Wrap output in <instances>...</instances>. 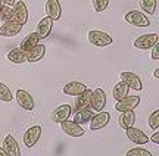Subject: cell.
I'll return each instance as SVG.
<instances>
[{"mask_svg":"<svg viewBox=\"0 0 159 156\" xmlns=\"http://www.w3.org/2000/svg\"><path fill=\"white\" fill-rule=\"evenodd\" d=\"M87 37H89V41L91 44L97 47H105L114 43V38L109 34H106L105 31H100V29H91V31H89Z\"/></svg>","mask_w":159,"mask_h":156,"instance_id":"1","label":"cell"},{"mask_svg":"<svg viewBox=\"0 0 159 156\" xmlns=\"http://www.w3.org/2000/svg\"><path fill=\"white\" fill-rule=\"evenodd\" d=\"M125 21L131 25H134V27H149L150 25V19H149L143 12H139V11H131L128 12L127 15H125Z\"/></svg>","mask_w":159,"mask_h":156,"instance_id":"2","label":"cell"},{"mask_svg":"<svg viewBox=\"0 0 159 156\" xmlns=\"http://www.w3.org/2000/svg\"><path fill=\"white\" fill-rule=\"evenodd\" d=\"M41 133H43V130L40 125H33V127H30L25 134H24V145L27 146L28 149L31 147H34L37 143H39L40 137H41Z\"/></svg>","mask_w":159,"mask_h":156,"instance_id":"3","label":"cell"},{"mask_svg":"<svg viewBox=\"0 0 159 156\" xmlns=\"http://www.w3.org/2000/svg\"><path fill=\"white\" fill-rule=\"evenodd\" d=\"M12 9H13V21H16L21 25H25L28 22V9H27L25 2H22V0L15 2Z\"/></svg>","mask_w":159,"mask_h":156,"instance_id":"4","label":"cell"},{"mask_svg":"<svg viewBox=\"0 0 159 156\" xmlns=\"http://www.w3.org/2000/svg\"><path fill=\"white\" fill-rule=\"evenodd\" d=\"M140 103V97L139 96H125L121 100L116 102L115 105V109L119 110V112H125V110H134Z\"/></svg>","mask_w":159,"mask_h":156,"instance_id":"5","label":"cell"},{"mask_svg":"<svg viewBox=\"0 0 159 156\" xmlns=\"http://www.w3.org/2000/svg\"><path fill=\"white\" fill-rule=\"evenodd\" d=\"M106 105V93L102 88H96L91 91V99H90V108L93 110H103Z\"/></svg>","mask_w":159,"mask_h":156,"instance_id":"6","label":"cell"},{"mask_svg":"<svg viewBox=\"0 0 159 156\" xmlns=\"http://www.w3.org/2000/svg\"><path fill=\"white\" fill-rule=\"evenodd\" d=\"M16 103L19 105V108H22L24 110H28V112L34 110V106H35L33 96L28 91L21 90V88L16 91Z\"/></svg>","mask_w":159,"mask_h":156,"instance_id":"7","label":"cell"},{"mask_svg":"<svg viewBox=\"0 0 159 156\" xmlns=\"http://www.w3.org/2000/svg\"><path fill=\"white\" fill-rule=\"evenodd\" d=\"M158 41H159L158 34H143L134 40V47L140 49V50H149Z\"/></svg>","mask_w":159,"mask_h":156,"instance_id":"8","label":"cell"},{"mask_svg":"<svg viewBox=\"0 0 159 156\" xmlns=\"http://www.w3.org/2000/svg\"><path fill=\"white\" fill-rule=\"evenodd\" d=\"M121 81H124L127 86L133 88V90H136V91H142L143 90V82L140 80V77L134 74V72H121Z\"/></svg>","mask_w":159,"mask_h":156,"instance_id":"9","label":"cell"},{"mask_svg":"<svg viewBox=\"0 0 159 156\" xmlns=\"http://www.w3.org/2000/svg\"><path fill=\"white\" fill-rule=\"evenodd\" d=\"M61 127H62L63 133L71 136V137H83V136H84V130H83V127H81L80 124H77L75 121L65 119V121L61 122Z\"/></svg>","mask_w":159,"mask_h":156,"instance_id":"10","label":"cell"},{"mask_svg":"<svg viewBox=\"0 0 159 156\" xmlns=\"http://www.w3.org/2000/svg\"><path fill=\"white\" fill-rule=\"evenodd\" d=\"M3 150L7 156H21V149H19V145H18V141L15 140V137L12 136V134H7L3 140Z\"/></svg>","mask_w":159,"mask_h":156,"instance_id":"11","label":"cell"},{"mask_svg":"<svg viewBox=\"0 0 159 156\" xmlns=\"http://www.w3.org/2000/svg\"><path fill=\"white\" fill-rule=\"evenodd\" d=\"M52 29H53V19L49 16H44L39 24H37V28H35V34L39 35L40 40H44L50 35Z\"/></svg>","mask_w":159,"mask_h":156,"instance_id":"12","label":"cell"},{"mask_svg":"<svg viewBox=\"0 0 159 156\" xmlns=\"http://www.w3.org/2000/svg\"><path fill=\"white\" fill-rule=\"evenodd\" d=\"M125 134H127L128 140H131L133 143H136L139 146H143V145H146V143H149V137L143 133L142 130H139V128H134V127L125 128Z\"/></svg>","mask_w":159,"mask_h":156,"instance_id":"13","label":"cell"},{"mask_svg":"<svg viewBox=\"0 0 159 156\" xmlns=\"http://www.w3.org/2000/svg\"><path fill=\"white\" fill-rule=\"evenodd\" d=\"M109 119H111V115H109L108 112H103V110L97 112L90 119V130L91 131L102 130L103 127H106V124L109 122Z\"/></svg>","mask_w":159,"mask_h":156,"instance_id":"14","label":"cell"},{"mask_svg":"<svg viewBox=\"0 0 159 156\" xmlns=\"http://www.w3.org/2000/svg\"><path fill=\"white\" fill-rule=\"evenodd\" d=\"M22 25L18 24L16 21H9V22H3V25L0 27V35L2 37H15L16 34L21 33Z\"/></svg>","mask_w":159,"mask_h":156,"instance_id":"15","label":"cell"},{"mask_svg":"<svg viewBox=\"0 0 159 156\" xmlns=\"http://www.w3.org/2000/svg\"><path fill=\"white\" fill-rule=\"evenodd\" d=\"M46 13L47 16L52 18L53 21H57L62 16V6L59 0H47L46 3Z\"/></svg>","mask_w":159,"mask_h":156,"instance_id":"16","label":"cell"},{"mask_svg":"<svg viewBox=\"0 0 159 156\" xmlns=\"http://www.w3.org/2000/svg\"><path fill=\"white\" fill-rule=\"evenodd\" d=\"M46 55V46L44 44H37L35 47H33L28 53H27V62L30 64H34V62H39L41 59L44 58Z\"/></svg>","mask_w":159,"mask_h":156,"instance_id":"17","label":"cell"},{"mask_svg":"<svg viewBox=\"0 0 159 156\" xmlns=\"http://www.w3.org/2000/svg\"><path fill=\"white\" fill-rule=\"evenodd\" d=\"M85 88L87 87L83 82H80V81H71V82L63 86V93L68 94V96H78V94H81V93L84 91Z\"/></svg>","mask_w":159,"mask_h":156,"instance_id":"18","label":"cell"},{"mask_svg":"<svg viewBox=\"0 0 159 156\" xmlns=\"http://www.w3.org/2000/svg\"><path fill=\"white\" fill-rule=\"evenodd\" d=\"M71 114H72V108H71L69 105H62V106H59L57 109H55L52 118H53L55 122H62V121H65V119H68L69 116H71Z\"/></svg>","mask_w":159,"mask_h":156,"instance_id":"19","label":"cell"},{"mask_svg":"<svg viewBox=\"0 0 159 156\" xmlns=\"http://www.w3.org/2000/svg\"><path fill=\"white\" fill-rule=\"evenodd\" d=\"M75 109L80 110V109H84V108H89L90 106V99H91V90L87 87L84 91L75 96Z\"/></svg>","mask_w":159,"mask_h":156,"instance_id":"20","label":"cell"},{"mask_svg":"<svg viewBox=\"0 0 159 156\" xmlns=\"http://www.w3.org/2000/svg\"><path fill=\"white\" fill-rule=\"evenodd\" d=\"M39 41H40L39 35L35 34V33H31V34H28L22 41H21V46H19V49H21L22 52L28 53L33 47H35L37 44H39Z\"/></svg>","mask_w":159,"mask_h":156,"instance_id":"21","label":"cell"},{"mask_svg":"<svg viewBox=\"0 0 159 156\" xmlns=\"http://www.w3.org/2000/svg\"><path fill=\"white\" fill-rule=\"evenodd\" d=\"M136 122V114L134 110H125V112H121V116H119V127L121 128H128L133 127Z\"/></svg>","mask_w":159,"mask_h":156,"instance_id":"22","label":"cell"},{"mask_svg":"<svg viewBox=\"0 0 159 156\" xmlns=\"http://www.w3.org/2000/svg\"><path fill=\"white\" fill-rule=\"evenodd\" d=\"M93 115H94V110L89 106V108H84V109H80L78 112L75 114L74 121L81 125V124H85V122H90V119L93 118Z\"/></svg>","mask_w":159,"mask_h":156,"instance_id":"23","label":"cell"},{"mask_svg":"<svg viewBox=\"0 0 159 156\" xmlns=\"http://www.w3.org/2000/svg\"><path fill=\"white\" fill-rule=\"evenodd\" d=\"M7 59L12 64H24V62H27V53L22 52L19 47H16L7 53Z\"/></svg>","mask_w":159,"mask_h":156,"instance_id":"24","label":"cell"},{"mask_svg":"<svg viewBox=\"0 0 159 156\" xmlns=\"http://www.w3.org/2000/svg\"><path fill=\"white\" fill-rule=\"evenodd\" d=\"M128 90H130V87L127 86L124 81H119L118 84L114 87V99L116 102L121 100L122 97H125V96L128 94Z\"/></svg>","mask_w":159,"mask_h":156,"instance_id":"25","label":"cell"},{"mask_svg":"<svg viewBox=\"0 0 159 156\" xmlns=\"http://www.w3.org/2000/svg\"><path fill=\"white\" fill-rule=\"evenodd\" d=\"M140 7L146 15H153L156 9V0H140Z\"/></svg>","mask_w":159,"mask_h":156,"instance_id":"26","label":"cell"},{"mask_svg":"<svg viewBox=\"0 0 159 156\" xmlns=\"http://www.w3.org/2000/svg\"><path fill=\"white\" fill-rule=\"evenodd\" d=\"M0 100L5 102V103H11L12 100H13L11 88L6 86V84H3V82H0Z\"/></svg>","mask_w":159,"mask_h":156,"instance_id":"27","label":"cell"},{"mask_svg":"<svg viewBox=\"0 0 159 156\" xmlns=\"http://www.w3.org/2000/svg\"><path fill=\"white\" fill-rule=\"evenodd\" d=\"M0 19L3 22L13 21V9H12V6H7V5L3 6V9L0 11Z\"/></svg>","mask_w":159,"mask_h":156,"instance_id":"28","label":"cell"},{"mask_svg":"<svg viewBox=\"0 0 159 156\" xmlns=\"http://www.w3.org/2000/svg\"><path fill=\"white\" fill-rule=\"evenodd\" d=\"M125 156H152V153L143 147H133L125 152Z\"/></svg>","mask_w":159,"mask_h":156,"instance_id":"29","label":"cell"},{"mask_svg":"<svg viewBox=\"0 0 159 156\" xmlns=\"http://www.w3.org/2000/svg\"><path fill=\"white\" fill-rule=\"evenodd\" d=\"M149 127L152 130H159V110H153L150 115H149Z\"/></svg>","mask_w":159,"mask_h":156,"instance_id":"30","label":"cell"},{"mask_svg":"<svg viewBox=\"0 0 159 156\" xmlns=\"http://www.w3.org/2000/svg\"><path fill=\"white\" fill-rule=\"evenodd\" d=\"M109 5V0H93V6L96 12H103Z\"/></svg>","mask_w":159,"mask_h":156,"instance_id":"31","label":"cell"},{"mask_svg":"<svg viewBox=\"0 0 159 156\" xmlns=\"http://www.w3.org/2000/svg\"><path fill=\"white\" fill-rule=\"evenodd\" d=\"M150 49H152V59L153 60H159V41L155 43Z\"/></svg>","mask_w":159,"mask_h":156,"instance_id":"32","label":"cell"},{"mask_svg":"<svg viewBox=\"0 0 159 156\" xmlns=\"http://www.w3.org/2000/svg\"><path fill=\"white\" fill-rule=\"evenodd\" d=\"M149 141H152V143H155L156 146L159 145V131H158V130H156V131H155V133L152 134V137L149 139Z\"/></svg>","mask_w":159,"mask_h":156,"instance_id":"33","label":"cell"},{"mask_svg":"<svg viewBox=\"0 0 159 156\" xmlns=\"http://www.w3.org/2000/svg\"><path fill=\"white\" fill-rule=\"evenodd\" d=\"M5 2V5H7V6H13V3L16 2V0H3Z\"/></svg>","mask_w":159,"mask_h":156,"instance_id":"34","label":"cell"},{"mask_svg":"<svg viewBox=\"0 0 159 156\" xmlns=\"http://www.w3.org/2000/svg\"><path fill=\"white\" fill-rule=\"evenodd\" d=\"M0 156H7L5 153V150H3V147H2V146H0Z\"/></svg>","mask_w":159,"mask_h":156,"instance_id":"35","label":"cell"},{"mask_svg":"<svg viewBox=\"0 0 159 156\" xmlns=\"http://www.w3.org/2000/svg\"><path fill=\"white\" fill-rule=\"evenodd\" d=\"M153 75H155V78H159V69L155 71V74H153Z\"/></svg>","mask_w":159,"mask_h":156,"instance_id":"36","label":"cell"},{"mask_svg":"<svg viewBox=\"0 0 159 156\" xmlns=\"http://www.w3.org/2000/svg\"><path fill=\"white\" fill-rule=\"evenodd\" d=\"M3 6H5V2H3V0H0V11L3 9Z\"/></svg>","mask_w":159,"mask_h":156,"instance_id":"37","label":"cell"}]
</instances>
